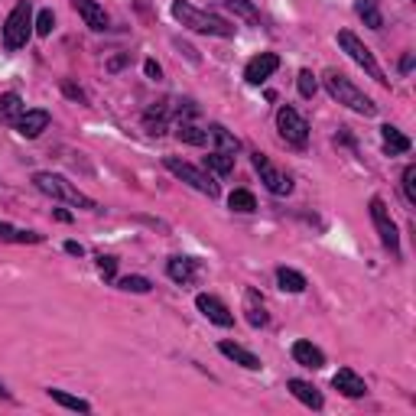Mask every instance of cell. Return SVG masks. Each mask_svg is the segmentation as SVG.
<instances>
[{"instance_id": "cell-17", "label": "cell", "mask_w": 416, "mask_h": 416, "mask_svg": "<svg viewBox=\"0 0 416 416\" xmlns=\"http://www.w3.org/2000/svg\"><path fill=\"white\" fill-rule=\"evenodd\" d=\"M293 361L303 367H313V371H319V367H325V355L322 348H315L313 341H303L299 339L296 345H293Z\"/></svg>"}, {"instance_id": "cell-32", "label": "cell", "mask_w": 416, "mask_h": 416, "mask_svg": "<svg viewBox=\"0 0 416 416\" xmlns=\"http://www.w3.org/2000/svg\"><path fill=\"white\" fill-rule=\"evenodd\" d=\"M118 286L127 289V293H150L153 283L146 280V277H124V280H118Z\"/></svg>"}, {"instance_id": "cell-38", "label": "cell", "mask_w": 416, "mask_h": 416, "mask_svg": "<svg viewBox=\"0 0 416 416\" xmlns=\"http://www.w3.org/2000/svg\"><path fill=\"white\" fill-rule=\"evenodd\" d=\"M65 254H72V257H82V254H85V247L78 244V241H65Z\"/></svg>"}, {"instance_id": "cell-11", "label": "cell", "mask_w": 416, "mask_h": 416, "mask_svg": "<svg viewBox=\"0 0 416 416\" xmlns=\"http://www.w3.org/2000/svg\"><path fill=\"white\" fill-rule=\"evenodd\" d=\"M277 68H280V56H277V52H260V56H254V59L247 62L244 78L251 82V85H263Z\"/></svg>"}, {"instance_id": "cell-6", "label": "cell", "mask_w": 416, "mask_h": 416, "mask_svg": "<svg viewBox=\"0 0 416 416\" xmlns=\"http://www.w3.org/2000/svg\"><path fill=\"white\" fill-rule=\"evenodd\" d=\"M339 46H341V52H348V59H355L358 65L365 68V72L374 78V82H381V85H387V82H391V78L384 75V68L377 65L374 52L367 49V46L361 43V39H358V36L351 33V30H341V33H339Z\"/></svg>"}, {"instance_id": "cell-37", "label": "cell", "mask_w": 416, "mask_h": 416, "mask_svg": "<svg viewBox=\"0 0 416 416\" xmlns=\"http://www.w3.org/2000/svg\"><path fill=\"white\" fill-rule=\"evenodd\" d=\"M62 92H65L68 98H75V101H82V104H85V92H82V88H75L72 82H62Z\"/></svg>"}, {"instance_id": "cell-25", "label": "cell", "mask_w": 416, "mask_h": 416, "mask_svg": "<svg viewBox=\"0 0 416 416\" xmlns=\"http://www.w3.org/2000/svg\"><path fill=\"white\" fill-rule=\"evenodd\" d=\"M212 137H215V144H218V150L221 153H228V156H234L241 150V140L234 134H231L228 127H221V124H215L212 127Z\"/></svg>"}, {"instance_id": "cell-21", "label": "cell", "mask_w": 416, "mask_h": 416, "mask_svg": "<svg viewBox=\"0 0 416 416\" xmlns=\"http://www.w3.org/2000/svg\"><path fill=\"white\" fill-rule=\"evenodd\" d=\"M23 114V98L17 92L0 94V124H17Z\"/></svg>"}, {"instance_id": "cell-7", "label": "cell", "mask_w": 416, "mask_h": 416, "mask_svg": "<svg viewBox=\"0 0 416 416\" xmlns=\"http://www.w3.org/2000/svg\"><path fill=\"white\" fill-rule=\"evenodd\" d=\"M367 208H371L374 228H377V234H381V244L387 247L393 257H400V234H397V225H393V218H391V208H387V202H384L381 196H374Z\"/></svg>"}, {"instance_id": "cell-12", "label": "cell", "mask_w": 416, "mask_h": 416, "mask_svg": "<svg viewBox=\"0 0 416 416\" xmlns=\"http://www.w3.org/2000/svg\"><path fill=\"white\" fill-rule=\"evenodd\" d=\"M49 120H52V118H49V111L36 108V111H23L13 127L20 130V137H26V140H36V137H39L46 127H49Z\"/></svg>"}, {"instance_id": "cell-26", "label": "cell", "mask_w": 416, "mask_h": 416, "mask_svg": "<svg viewBox=\"0 0 416 416\" xmlns=\"http://www.w3.org/2000/svg\"><path fill=\"white\" fill-rule=\"evenodd\" d=\"M176 137L182 140V144H192V146H205L208 144V134H205L202 127H196V124H189V120H182L176 127Z\"/></svg>"}, {"instance_id": "cell-28", "label": "cell", "mask_w": 416, "mask_h": 416, "mask_svg": "<svg viewBox=\"0 0 416 416\" xmlns=\"http://www.w3.org/2000/svg\"><path fill=\"white\" fill-rule=\"evenodd\" d=\"M49 397L56 400L59 407H65V410H75V413H92V403H88V400L72 397V393H65V391H56V387H52Z\"/></svg>"}, {"instance_id": "cell-3", "label": "cell", "mask_w": 416, "mask_h": 416, "mask_svg": "<svg viewBox=\"0 0 416 416\" xmlns=\"http://www.w3.org/2000/svg\"><path fill=\"white\" fill-rule=\"evenodd\" d=\"M33 186L49 198H62L68 205H78V208H85V212H98V202L88 198L85 192H78L65 176H56V172H36L33 176Z\"/></svg>"}, {"instance_id": "cell-31", "label": "cell", "mask_w": 416, "mask_h": 416, "mask_svg": "<svg viewBox=\"0 0 416 416\" xmlns=\"http://www.w3.org/2000/svg\"><path fill=\"white\" fill-rule=\"evenodd\" d=\"M228 7L234 10V13H238V17H244L247 23H254V26H260V13H257L254 7H251V4H247V0H228Z\"/></svg>"}, {"instance_id": "cell-9", "label": "cell", "mask_w": 416, "mask_h": 416, "mask_svg": "<svg viewBox=\"0 0 416 416\" xmlns=\"http://www.w3.org/2000/svg\"><path fill=\"white\" fill-rule=\"evenodd\" d=\"M254 170L260 172V182L270 189L273 196H289V192H293V179H289L286 172L277 170L263 153H254Z\"/></svg>"}, {"instance_id": "cell-5", "label": "cell", "mask_w": 416, "mask_h": 416, "mask_svg": "<svg viewBox=\"0 0 416 416\" xmlns=\"http://www.w3.org/2000/svg\"><path fill=\"white\" fill-rule=\"evenodd\" d=\"M166 170H170L176 179L189 182L192 189H198L202 196H208V198H218L221 196V189H218V182L212 179V172L198 170V166H192V163L179 160V156H166Z\"/></svg>"}, {"instance_id": "cell-41", "label": "cell", "mask_w": 416, "mask_h": 416, "mask_svg": "<svg viewBox=\"0 0 416 416\" xmlns=\"http://www.w3.org/2000/svg\"><path fill=\"white\" fill-rule=\"evenodd\" d=\"M52 215H56V218H59V221H65V225H68V221H72V215H68L65 208H56V212H52Z\"/></svg>"}, {"instance_id": "cell-42", "label": "cell", "mask_w": 416, "mask_h": 416, "mask_svg": "<svg viewBox=\"0 0 416 416\" xmlns=\"http://www.w3.org/2000/svg\"><path fill=\"white\" fill-rule=\"evenodd\" d=\"M0 397H7V391H4V387H0Z\"/></svg>"}, {"instance_id": "cell-2", "label": "cell", "mask_w": 416, "mask_h": 416, "mask_svg": "<svg viewBox=\"0 0 416 416\" xmlns=\"http://www.w3.org/2000/svg\"><path fill=\"white\" fill-rule=\"evenodd\" d=\"M325 88H329L332 98H335L339 104H345V108L358 111V114H365V118L377 114V104H374L361 88L351 85V78H345L339 68H329V72H325Z\"/></svg>"}, {"instance_id": "cell-1", "label": "cell", "mask_w": 416, "mask_h": 416, "mask_svg": "<svg viewBox=\"0 0 416 416\" xmlns=\"http://www.w3.org/2000/svg\"><path fill=\"white\" fill-rule=\"evenodd\" d=\"M172 17H176L182 26H189V30H196V33L221 36V39L234 36V26H231L228 20H221L218 13H208V10L192 7L189 0H176V4H172Z\"/></svg>"}, {"instance_id": "cell-13", "label": "cell", "mask_w": 416, "mask_h": 416, "mask_svg": "<svg viewBox=\"0 0 416 416\" xmlns=\"http://www.w3.org/2000/svg\"><path fill=\"white\" fill-rule=\"evenodd\" d=\"M78 10V17L85 20V26H92L94 33H104L108 30V13H104V7L98 4V0H72Z\"/></svg>"}, {"instance_id": "cell-16", "label": "cell", "mask_w": 416, "mask_h": 416, "mask_svg": "<svg viewBox=\"0 0 416 416\" xmlns=\"http://www.w3.org/2000/svg\"><path fill=\"white\" fill-rule=\"evenodd\" d=\"M218 351L225 358H231V361H234V365H241V367H247V371H260V358L254 355V351H247L244 345H238V341H221L218 345Z\"/></svg>"}, {"instance_id": "cell-34", "label": "cell", "mask_w": 416, "mask_h": 416, "mask_svg": "<svg viewBox=\"0 0 416 416\" xmlns=\"http://www.w3.org/2000/svg\"><path fill=\"white\" fill-rule=\"evenodd\" d=\"M36 26V36H49L52 26H56V17H52V10H39V17L33 20Z\"/></svg>"}, {"instance_id": "cell-27", "label": "cell", "mask_w": 416, "mask_h": 416, "mask_svg": "<svg viewBox=\"0 0 416 416\" xmlns=\"http://www.w3.org/2000/svg\"><path fill=\"white\" fill-rule=\"evenodd\" d=\"M205 166L212 172H218V176H231V172H234V156L221 153V150H212V153L205 156Z\"/></svg>"}, {"instance_id": "cell-15", "label": "cell", "mask_w": 416, "mask_h": 416, "mask_svg": "<svg viewBox=\"0 0 416 416\" xmlns=\"http://www.w3.org/2000/svg\"><path fill=\"white\" fill-rule=\"evenodd\" d=\"M332 387L339 393H345V397H365L367 393V384L361 381L351 367H339V374L332 377Z\"/></svg>"}, {"instance_id": "cell-24", "label": "cell", "mask_w": 416, "mask_h": 416, "mask_svg": "<svg viewBox=\"0 0 416 416\" xmlns=\"http://www.w3.org/2000/svg\"><path fill=\"white\" fill-rule=\"evenodd\" d=\"M355 10H358V17L365 20V26H371V30H381V26H384V17H381L377 0H358Z\"/></svg>"}, {"instance_id": "cell-4", "label": "cell", "mask_w": 416, "mask_h": 416, "mask_svg": "<svg viewBox=\"0 0 416 416\" xmlns=\"http://www.w3.org/2000/svg\"><path fill=\"white\" fill-rule=\"evenodd\" d=\"M30 33H33V4L20 0L17 7L10 10L7 23H4V49H10V52L23 49Z\"/></svg>"}, {"instance_id": "cell-19", "label": "cell", "mask_w": 416, "mask_h": 416, "mask_svg": "<svg viewBox=\"0 0 416 416\" xmlns=\"http://www.w3.org/2000/svg\"><path fill=\"white\" fill-rule=\"evenodd\" d=\"M286 387H289V393H293L299 403H306V407H313V410H322V393L315 391L309 381H299V377H293V381H286Z\"/></svg>"}, {"instance_id": "cell-8", "label": "cell", "mask_w": 416, "mask_h": 416, "mask_svg": "<svg viewBox=\"0 0 416 416\" xmlns=\"http://www.w3.org/2000/svg\"><path fill=\"white\" fill-rule=\"evenodd\" d=\"M277 127H280V137L286 140V144L306 146V140H309V124L303 120V114H299L296 108L283 104V108L277 111Z\"/></svg>"}, {"instance_id": "cell-23", "label": "cell", "mask_w": 416, "mask_h": 416, "mask_svg": "<svg viewBox=\"0 0 416 416\" xmlns=\"http://www.w3.org/2000/svg\"><path fill=\"white\" fill-rule=\"evenodd\" d=\"M277 283H280L283 293H303L306 289V277L299 270H293V267H280L277 270Z\"/></svg>"}, {"instance_id": "cell-20", "label": "cell", "mask_w": 416, "mask_h": 416, "mask_svg": "<svg viewBox=\"0 0 416 416\" xmlns=\"http://www.w3.org/2000/svg\"><path fill=\"white\" fill-rule=\"evenodd\" d=\"M381 140H384V150L391 156H400V153H407L410 150V137H403L393 124H384L381 127Z\"/></svg>"}, {"instance_id": "cell-36", "label": "cell", "mask_w": 416, "mask_h": 416, "mask_svg": "<svg viewBox=\"0 0 416 416\" xmlns=\"http://www.w3.org/2000/svg\"><path fill=\"white\" fill-rule=\"evenodd\" d=\"M144 72H146V78H153V82H160V78H163V68L156 65L153 59H146V62H144Z\"/></svg>"}, {"instance_id": "cell-29", "label": "cell", "mask_w": 416, "mask_h": 416, "mask_svg": "<svg viewBox=\"0 0 416 416\" xmlns=\"http://www.w3.org/2000/svg\"><path fill=\"white\" fill-rule=\"evenodd\" d=\"M228 205L241 215H251L257 208V198H254V192H247V189H234V192L228 196Z\"/></svg>"}, {"instance_id": "cell-35", "label": "cell", "mask_w": 416, "mask_h": 416, "mask_svg": "<svg viewBox=\"0 0 416 416\" xmlns=\"http://www.w3.org/2000/svg\"><path fill=\"white\" fill-rule=\"evenodd\" d=\"M98 270H101L104 280H114V277H118V257L101 254V257H98Z\"/></svg>"}, {"instance_id": "cell-10", "label": "cell", "mask_w": 416, "mask_h": 416, "mask_svg": "<svg viewBox=\"0 0 416 416\" xmlns=\"http://www.w3.org/2000/svg\"><path fill=\"white\" fill-rule=\"evenodd\" d=\"M196 306H198V313H202L208 322L221 325V329H231V325H234V313H231V309L225 306L218 296H212V293H198Z\"/></svg>"}, {"instance_id": "cell-30", "label": "cell", "mask_w": 416, "mask_h": 416, "mask_svg": "<svg viewBox=\"0 0 416 416\" xmlns=\"http://www.w3.org/2000/svg\"><path fill=\"white\" fill-rule=\"evenodd\" d=\"M296 88H299V94H303V98H313V94L319 92V82H315V75L309 72V68H303V72L296 75Z\"/></svg>"}, {"instance_id": "cell-40", "label": "cell", "mask_w": 416, "mask_h": 416, "mask_svg": "<svg viewBox=\"0 0 416 416\" xmlns=\"http://www.w3.org/2000/svg\"><path fill=\"white\" fill-rule=\"evenodd\" d=\"M413 68V52H407L403 59H400V72H410Z\"/></svg>"}, {"instance_id": "cell-18", "label": "cell", "mask_w": 416, "mask_h": 416, "mask_svg": "<svg viewBox=\"0 0 416 416\" xmlns=\"http://www.w3.org/2000/svg\"><path fill=\"white\" fill-rule=\"evenodd\" d=\"M244 313H247V322L254 325V329H263V325H267V319H270L257 289H244Z\"/></svg>"}, {"instance_id": "cell-39", "label": "cell", "mask_w": 416, "mask_h": 416, "mask_svg": "<svg viewBox=\"0 0 416 416\" xmlns=\"http://www.w3.org/2000/svg\"><path fill=\"white\" fill-rule=\"evenodd\" d=\"M124 62H127V56H114V59L108 62V68L111 72H118V68H124Z\"/></svg>"}, {"instance_id": "cell-33", "label": "cell", "mask_w": 416, "mask_h": 416, "mask_svg": "<svg viewBox=\"0 0 416 416\" xmlns=\"http://www.w3.org/2000/svg\"><path fill=\"white\" fill-rule=\"evenodd\" d=\"M403 196H407L410 205H416V166L413 163L403 170Z\"/></svg>"}, {"instance_id": "cell-14", "label": "cell", "mask_w": 416, "mask_h": 416, "mask_svg": "<svg viewBox=\"0 0 416 416\" xmlns=\"http://www.w3.org/2000/svg\"><path fill=\"white\" fill-rule=\"evenodd\" d=\"M166 273H170V280H176L179 286H192L198 280V263L189 260V257H170Z\"/></svg>"}, {"instance_id": "cell-22", "label": "cell", "mask_w": 416, "mask_h": 416, "mask_svg": "<svg viewBox=\"0 0 416 416\" xmlns=\"http://www.w3.org/2000/svg\"><path fill=\"white\" fill-rule=\"evenodd\" d=\"M0 241H10V244H43V234H36V231L10 228L7 221H0Z\"/></svg>"}]
</instances>
